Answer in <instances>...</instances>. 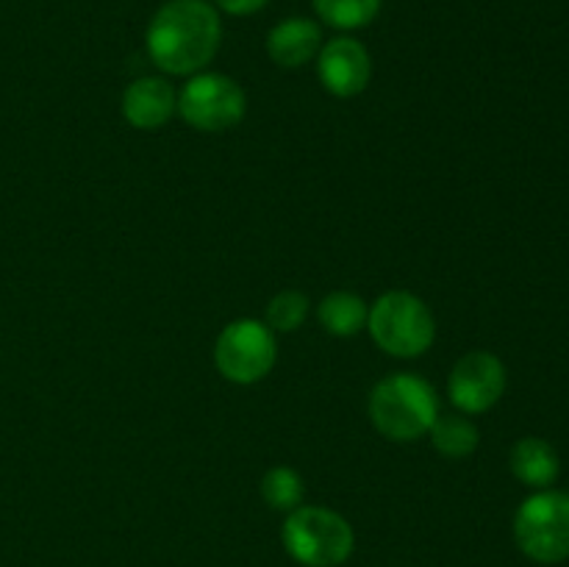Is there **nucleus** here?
<instances>
[{"instance_id":"obj_1","label":"nucleus","mask_w":569,"mask_h":567,"mask_svg":"<svg viewBox=\"0 0 569 567\" xmlns=\"http://www.w3.org/2000/svg\"><path fill=\"white\" fill-rule=\"evenodd\" d=\"M222 42L220 14L206 0H170L148 26V53L170 76H194L217 56Z\"/></svg>"},{"instance_id":"obj_2","label":"nucleus","mask_w":569,"mask_h":567,"mask_svg":"<svg viewBox=\"0 0 569 567\" xmlns=\"http://www.w3.org/2000/svg\"><path fill=\"white\" fill-rule=\"evenodd\" d=\"M437 417V392L426 378L411 372L381 378L370 395L372 426L395 442H415L426 437Z\"/></svg>"},{"instance_id":"obj_3","label":"nucleus","mask_w":569,"mask_h":567,"mask_svg":"<svg viewBox=\"0 0 569 567\" xmlns=\"http://www.w3.org/2000/svg\"><path fill=\"white\" fill-rule=\"evenodd\" d=\"M367 331L383 354L398 356V359H415L433 345L437 322H433L426 300L403 292V289H395L372 304Z\"/></svg>"},{"instance_id":"obj_4","label":"nucleus","mask_w":569,"mask_h":567,"mask_svg":"<svg viewBox=\"0 0 569 567\" xmlns=\"http://www.w3.org/2000/svg\"><path fill=\"white\" fill-rule=\"evenodd\" d=\"M283 548L306 567H339L353 554V528L342 515L322 506H298L283 523Z\"/></svg>"},{"instance_id":"obj_5","label":"nucleus","mask_w":569,"mask_h":567,"mask_svg":"<svg viewBox=\"0 0 569 567\" xmlns=\"http://www.w3.org/2000/svg\"><path fill=\"white\" fill-rule=\"evenodd\" d=\"M515 539L522 554L539 565L569 559V493L539 489L522 500L515 517Z\"/></svg>"},{"instance_id":"obj_6","label":"nucleus","mask_w":569,"mask_h":567,"mask_svg":"<svg viewBox=\"0 0 569 567\" xmlns=\"http://www.w3.org/2000/svg\"><path fill=\"white\" fill-rule=\"evenodd\" d=\"M278 359L276 334L270 326L242 317L228 322L214 345V365L233 384H256L270 376Z\"/></svg>"},{"instance_id":"obj_7","label":"nucleus","mask_w":569,"mask_h":567,"mask_svg":"<svg viewBox=\"0 0 569 567\" xmlns=\"http://www.w3.org/2000/svg\"><path fill=\"white\" fill-rule=\"evenodd\" d=\"M178 111L198 131L220 133L242 122L248 98L244 89L222 72H194L178 94Z\"/></svg>"},{"instance_id":"obj_8","label":"nucleus","mask_w":569,"mask_h":567,"mask_svg":"<svg viewBox=\"0 0 569 567\" xmlns=\"http://www.w3.org/2000/svg\"><path fill=\"white\" fill-rule=\"evenodd\" d=\"M448 392L456 409H461L465 415H483L506 392L503 361L487 350H472V354L461 356L450 370Z\"/></svg>"},{"instance_id":"obj_9","label":"nucleus","mask_w":569,"mask_h":567,"mask_svg":"<svg viewBox=\"0 0 569 567\" xmlns=\"http://www.w3.org/2000/svg\"><path fill=\"white\" fill-rule=\"evenodd\" d=\"M317 72L322 87L337 98H356L372 78V59L359 39L337 37L317 53Z\"/></svg>"},{"instance_id":"obj_10","label":"nucleus","mask_w":569,"mask_h":567,"mask_svg":"<svg viewBox=\"0 0 569 567\" xmlns=\"http://www.w3.org/2000/svg\"><path fill=\"white\" fill-rule=\"evenodd\" d=\"M178 111V92L164 78H137L122 92V117L139 131H156Z\"/></svg>"},{"instance_id":"obj_11","label":"nucleus","mask_w":569,"mask_h":567,"mask_svg":"<svg viewBox=\"0 0 569 567\" xmlns=\"http://www.w3.org/2000/svg\"><path fill=\"white\" fill-rule=\"evenodd\" d=\"M322 48V31L315 20L306 17H289L278 22L267 37V53L278 67H303L306 61L315 59Z\"/></svg>"},{"instance_id":"obj_12","label":"nucleus","mask_w":569,"mask_h":567,"mask_svg":"<svg viewBox=\"0 0 569 567\" xmlns=\"http://www.w3.org/2000/svg\"><path fill=\"white\" fill-rule=\"evenodd\" d=\"M511 472L520 478L526 487L533 489H548L550 484L559 478V454L553 450V445L545 442L539 437H522L520 442L511 448Z\"/></svg>"},{"instance_id":"obj_13","label":"nucleus","mask_w":569,"mask_h":567,"mask_svg":"<svg viewBox=\"0 0 569 567\" xmlns=\"http://www.w3.org/2000/svg\"><path fill=\"white\" fill-rule=\"evenodd\" d=\"M317 317H320V326L333 337H356L361 328H367L370 306L356 292L339 289L322 298V304L317 306Z\"/></svg>"},{"instance_id":"obj_14","label":"nucleus","mask_w":569,"mask_h":567,"mask_svg":"<svg viewBox=\"0 0 569 567\" xmlns=\"http://www.w3.org/2000/svg\"><path fill=\"white\" fill-rule=\"evenodd\" d=\"M428 437H431L433 448L448 459H467L470 454H476L481 434H478L476 422L467 420V417L439 415Z\"/></svg>"},{"instance_id":"obj_15","label":"nucleus","mask_w":569,"mask_h":567,"mask_svg":"<svg viewBox=\"0 0 569 567\" xmlns=\"http://www.w3.org/2000/svg\"><path fill=\"white\" fill-rule=\"evenodd\" d=\"M383 0H315V9L322 22L339 31H356L370 26L381 11Z\"/></svg>"},{"instance_id":"obj_16","label":"nucleus","mask_w":569,"mask_h":567,"mask_svg":"<svg viewBox=\"0 0 569 567\" xmlns=\"http://www.w3.org/2000/svg\"><path fill=\"white\" fill-rule=\"evenodd\" d=\"M261 498L276 511H295L303 500V481L292 467H272L261 478Z\"/></svg>"},{"instance_id":"obj_17","label":"nucleus","mask_w":569,"mask_h":567,"mask_svg":"<svg viewBox=\"0 0 569 567\" xmlns=\"http://www.w3.org/2000/svg\"><path fill=\"white\" fill-rule=\"evenodd\" d=\"M306 315H309V298L298 289H283L267 306V326L272 331L292 334L303 326Z\"/></svg>"},{"instance_id":"obj_18","label":"nucleus","mask_w":569,"mask_h":567,"mask_svg":"<svg viewBox=\"0 0 569 567\" xmlns=\"http://www.w3.org/2000/svg\"><path fill=\"white\" fill-rule=\"evenodd\" d=\"M214 3L220 6L222 11H228V14L248 17V14H256L259 9H264L270 0H214Z\"/></svg>"}]
</instances>
